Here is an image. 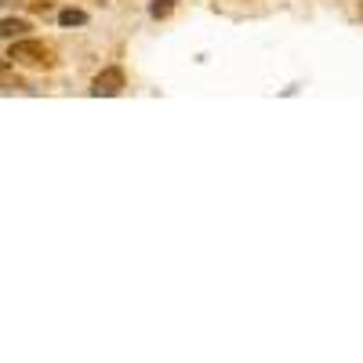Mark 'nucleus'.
<instances>
[{"label": "nucleus", "mask_w": 363, "mask_h": 363, "mask_svg": "<svg viewBox=\"0 0 363 363\" xmlns=\"http://www.w3.org/2000/svg\"><path fill=\"white\" fill-rule=\"evenodd\" d=\"M124 69H117V66H109V69H102L99 76H94V84H91V94L94 99H113V94H120L124 91Z\"/></svg>", "instance_id": "f03ea898"}, {"label": "nucleus", "mask_w": 363, "mask_h": 363, "mask_svg": "<svg viewBox=\"0 0 363 363\" xmlns=\"http://www.w3.org/2000/svg\"><path fill=\"white\" fill-rule=\"evenodd\" d=\"M29 29L26 19H0V40H11V37H22Z\"/></svg>", "instance_id": "7ed1b4c3"}, {"label": "nucleus", "mask_w": 363, "mask_h": 363, "mask_svg": "<svg viewBox=\"0 0 363 363\" xmlns=\"http://www.w3.org/2000/svg\"><path fill=\"white\" fill-rule=\"evenodd\" d=\"M8 58L22 62V66H55V51L44 40H15Z\"/></svg>", "instance_id": "f257e3e1"}, {"label": "nucleus", "mask_w": 363, "mask_h": 363, "mask_svg": "<svg viewBox=\"0 0 363 363\" xmlns=\"http://www.w3.org/2000/svg\"><path fill=\"white\" fill-rule=\"evenodd\" d=\"M167 11H171V0H153V4H149V15H153V19H164Z\"/></svg>", "instance_id": "39448f33"}, {"label": "nucleus", "mask_w": 363, "mask_h": 363, "mask_svg": "<svg viewBox=\"0 0 363 363\" xmlns=\"http://www.w3.org/2000/svg\"><path fill=\"white\" fill-rule=\"evenodd\" d=\"M26 4H33V8H47L51 0H26Z\"/></svg>", "instance_id": "423d86ee"}, {"label": "nucleus", "mask_w": 363, "mask_h": 363, "mask_svg": "<svg viewBox=\"0 0 363 363\" xmlns=\"http://www.w3.org/2000/svg\"><path fill=\"white\" fill-rule=\"evenodd\" d=\"M58 22H62V26H84V22H87V11H81V8H66V11L58 15Z\"/></svg>", "instance_id": "20e7f679"}]
</instances>
